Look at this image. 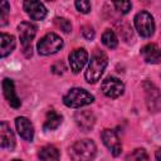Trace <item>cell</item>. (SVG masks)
Wrapping results in <instances>:
<instances>
[{
    "label": "cell",
    "mask_w": 161,
    "mask_h": 161,
    "mask_svg": "<svg viewBox=\"0 0 161 161\" xmlns=\"http://www.w3.org/2000/svg\"><path fill=\"white\" fill-rule=\"evenodd\" d=\"M107 64H108L107 55L101 50H96L92 54L91 60H89L88 67H87V70L84 73L86 80L88 83H96L97 80H99V78L103 74Z\"/></svg>",
    "instance_id": "cell-1"
},
{
    "label": "cell",
    "mask_w": 161,
    "mask_h": 161,
    "mask_svg": "<svg viewBox=\"0 0 161 161\" xmlns=\"http://www.w3.org/2000/svg\"><path fill=\"white\" fill-rule=\"evenodd\" d=\"M97 153V147L92 140H80L69 147V156L73 161H92Z\"/></svg>",
    "instance_id": "cell-2"
},
{
    "label": "cell",
    "mask_w": 161,
    "mask_h": 161,
    "mask_svg": "<svg viewBox=\"0 0 161 161\" xmlns=\"http://www.w3.org/2000/svg\"><path fill=\"white\" fill-rule=\"evenodd\" d=\"M94 101V97L83 88H72L63 97V102L67 107L80 108L83 106L91 104Z\"/></svg>",
    "instance_id": "cell-3"
},
{
    "label": "cell",
    "mask_w": 161,
    "mask_h": 161,
    "mask_svg": "<svg viewBox=\"0 0 161 161\" xmlns=\"http://www.w3.org/2000/svg\"><path fill=\"white\" fill-rule=\"evenodd\" d=\"M36 48L38 53L42 55L54 54L63 48V39L54 33H48L38 42Z\"/></svg>",
    "instance_id": "cell-4"
},
{
    "label": "cell",
    "mask_w": 161,
    "mask_h": 161,
    "mask_svg": "<svg viewBox=\"0 0 161 161\" xmlns=\"http://www.w3.org/2000/svg\"><path fill=\"white\" fill-rule=\"evenodd\" d=\"M20 43L23 45V52L25 57H31V40L36 34V26L30 21H23L18 25Z\"/></svg>",
    "instance_id": "cell-5"
},
{
    "label": "cell",
    "mask_w": 161,
    "mask_h": 161,
    "mask_svg": "<svg viewBox=\"0 0 161 161\" xmlns=\"http://www.w3.org/2000/svg\"><path fill=\"white\" fill-rule=\"evenodd\" d=\"M135 28L141 36L143 38L151 36L155 31V21L152 15L147 11L137 13L135 16Z\"/></svg>",
    "instance_id": "cell-6"
},
{
    "label": "cell",
    "mask_w": 161,
    "mask_h": 161,
    "mask_svg": "<svg viewBox=\"0 0 161 161\" xmlns=\"http://www.w3.org/2000/svg\"><path fill=\"white\" fill-rule=\"evenodd\" d=\"M145 89V97H146V104L150 112L156 113L161 111V92L160 89L151 82L146 80L143 83Z\"/></svg>",
    "instance_id": "cell-7"
},
{
    "label": "cell",
    "mask_w": 161,
    "mask_h": 161,
    "mask_svg": "<svg viewBox=\"0 0 161 161\" xmlns=\"http://www.w3.org/2000/svg\"><path fill=\"white\" fill-rule=\"evenodd\" d=\"M102 92L109 97V98H117L119 97L125 91V84L121 82V79L116 77H107L102 84H101Z\"/></svg>",
    "instance_id": "cell-8"
},
{
    "label": "cell",
    "mask_w": 161,
    "mask_h": 161,
    "mask_svg": "<svg viewBox=\"0 0 161 161\" xmlns=\"http://www.w3.org/2000/svg\"><path fill=\"white\" fill-rule=\"evenodd\" d=\"M101 138L104 143V146L111 151V153L113 156H118L122 152V145L119 142V138L117 136V133L113 130H104L101 135Z\"/></svg>",
    "instance_id": "cell-9"
},
{
    "label": "cell",
    "mask_w": 161,
    "mask_h": 161,
    "mask_svg": "<svg viewBox=\"0 0 161 161\" xmlns=\"http://www.w3.org/2000/svg\"><path fill=\"white\" fill-rule=\"evenodd\" d=\"M88 60V53L86 49L83 48H78L74 49L70 54H69V65L73 73H79L82 70V68L84 67V64Z\"/></svg>",
    "instance_id": "cell-10"
},
{
    "label": "cell",
    "mask_w": 161,
    "mask_h": 161,
    "mask_svg": "<svg viewBox=\"0 0 161 161\" xmlns=\"http://www.w3.org/2000/svg\"><path fill=\"white\" fill-rule=\"evenodd\" d=\"M23 6H24L25 13L33 20H43L47 15V9H45L44 4L40 3V1L28 0V1H24Z\"/></svg>",
    "instance_id": "cell-11"
},
{
    "label": "cell",
    "mask_w": 161,
    "mask_h": 161,
    "mask_svg": "<svg viewBox=\"0 0 161 161\" xmlns=\"http://www.w3.org/2000/svg\"><path fill=\"white\" fill-rule=\"evenodd\" d=\"M15 126H16L18 133L20 135L21 138H24L25 141H33L34 127L26 117H16L15 118Z\"/></svg>",
    "instance_id": "cell-12"
},
{
    "label": "cell",
    "mask_w": 161,
    "mask_h": 161,
    "mask_svg": "<svg viewBox=\"0 0 161 161\" xmlns=\"http://www.w3.org/2000/svg\"><path fill=\"white\" fill-rule=\"evenodd\" d=\"M141 55L146 63L156 64L161 60V48L153 43L146 44L141 49Z\"/></svg>",
    "instance_id": "cell-13"
},
{
    "label": "cell",
    "mask_w": 161,
    "mask_h": 161,
    "mask_svg": "<svg viewBox=\"0 0 161 161\" xmlns=\"http://www.w3.org/2000/svg\"><path fill=\"white\" fill-rule=\"evenodd\" d=\"M3 92H4V96L6 98V101L9 102V104L13 107V108H19L21 102L19 99V97L16 96L15 93V87H14V82L9 78H5L3 80Z\"/></svg>",
    "instance_id": "cell-14"
},
{
    "label": "cell",
    "mask_w": 161,
    "mask_h": 161,
    "mask_svg": "<svg viewBox=\"0 0 161 161\" xmlns=\"http://www.w3.org/2000/svg\"><path fill=\"white\" fill-rule=\"evenodd\" d=\"M75 122L78 127L83 131H89L96 123V117L91 111H78L75 113Z\"/></svg>",
    "instance_id": "cell-15"
},
{
    "label": "cell",
    "mask_w": 161,
    "mask_h": 161,
    "mask_svg": "<svg viewBox=\"0 0 161 161\" xmlns=\"http://www.w3.org/2000/svg\"><path fill=\"white\" fill-rule=\"evenodd\" d=\"M0 140H1V147L6 150H13L15 146V137L10 128V126L6 122L0 123Z\"/></svg>",
    "instance_id": "cell-16"
},
{
    "label": "cell",
    "mask_w": 161,
    "mask_h": 161,
    "mask_svg": "<svg viewBox=\"0 0 161 161\" xmlns=\"http://www.w3.org/2000/svg\"><path fill=\"white\" fill-rule=\"evenodd\" d=\"M15 48V38L10 34H0V55L1 58L10 54Z\"/></svg>",
    "instance_id": "cell-17"
},
{
    "label": "cell",
    "mask_w": 161,
    "mask_h": 161,
    "mask_svg": "<svg viewBox=\"0 0 161 161\" xmlns=\"http://www.w3.org/2000/svg\"><path fill=\"white\" fill-rule=\"evenodd\" d=\"M38 156L40 161H59V151L53 145L43 146L39 150Z\"/></svg>",
    "instance_id": "cell-18"
},
{
    "label": "cell",
    "mask_w": 161,
    "mask_h": 161,
    "mask_svg": "<svg viewBox=\"0 0 161 161\" xmlns=\"http://www.w3.org/2000/svg\"><path fill=\"white\" fill-rule=\"evenodd\" d=\"M62 119H63V117L58 112H55L54 109H50L47 113V118L44 122V130L45 131H53V130L58 128L62 123Z\"/></svg>",
    "instance_id": "cell-19"
},
{
    "label": "cell",
    "mask_w": 161,
    "mask_h": 161,
    "mask_svg": "<svg viewBox=\"0 0 161 161\" xmlns=\"http://www.w3.org/2000/svg\"><path fill=\"white\" fill-rule=\"evenodd\" d=\"M102 43L109 48V49H114L118 44V39L116 36V34L111 30V29H106L104 33L102 34Z\"/></svg>",
    "instance_id": "cell-20"
},
{
    "label": "cell",
    "mask_w": 161,
    "mask_h": 161,
    "mask_svg": "<svg viewBox=\"0 0 161 161\" xmlns=\"http://www.w3.org/2000/svg\"><path fill=\"white\" fill-rule=\"evenodd\" d=\"M55 25L62 30V31H64V33H69L70 30H72V24H70V21L68 20V19H65V18H55Z\"/></svg>",
    "instance_id": "cell-21"
},
{
    "label": "cell",
    "mask_w": 161,
    "mask_h": 161,
    "mask_svg": "<svg viewBox=\"0 0 161 161\" xmlns=\"http://www.w3.org/2000/svg\"><path fill=\"white\" fill-rule=\"evenodd\" d=\"M9 10H10V5L8 1H3L0 4V24L1 25H5L6 24V20H8V14H9Z\"/></svg>",
    "instance_id": "cell-22"
},
{
    "label": "cell",
    "mask_w": 161,
    "mask_h": 161,
    "mask_svg": "<svg viewBox=\"0 0 161 161\" xmlns=\"http://www.w3.org/2000/svg\"><path fill=\"white\" fill-rule=\"evenodd\" d=\"M113 5L121 14H127L132 8V3L131 1H114Z\"/></svg>",
    "instance_id": "cell-23"
},
{
    "label": "cell",
    "mask_w": 161,
    "mask_h": 161,
    "mask_svg": "<svg viewBox=\"0 0 161 161\" xmlns=\"http://www.w3.org/2000/svg\"><path fill=\"white\" fill-rule=\"evenodd\" d=\"M131 158L133 161H148V155L143 148H136L132 152Z\"/></svg>",
    "instance_id": "cell-24"
},
{
    "label": "cell",
    "mask_w": 161,
    "mask_h": 161,
    "mask_svg": "<svg viewBox=\"0 0 161 161\" xmlns=\"http://www.w3.org/2000/svg\"><path fill=\"white\" fill-rule=\"evenodd\" d=\"M74 5H75V8L79 13L87 14V13L91 11V3L87 1V0H78V1L74 3Z\"/></svg>",
    "instance_id": "cell-25"
},
{
    "label": "cell",
    "mask_w": 161,
    "mask_h": 161,
    "mask_svg": "<svg viewBox=\"0 0 161 161\" xmlns=\"http://www.w3.org/2000/svg\"><path fill=\"white\" fill-rule=\"evenodd\" d=\"M82 34H83V36H84L86 39H88V40H91V39L94 38V30H93V28H92L91 25H84V26H82Z\"/></svg>",
    "instance_id": "cell-26"
},
{
    "label": "cell",
    "mask_w": 161,
    "mask_h": 161,
    "mask_svg": "<svg viewBox=\"0 0 161 161\" xmlns=\"http://www.w3.org/2000/svg\"><path fill=\"white\" fill-rule=\"evenodd\" d=\"M52 70H53V73H55V74H62V73L65 70V67H64V64L60 62V63L54 64V65L52 67Z\"/></svg>",
    "instance_id": "cell-27"
},
{
    "label": "cell",
    "mask_w": 161,
    "mask_h": 161,
    "mask_svg": "<svg viewBox=\"0 0 161 161\" xmlns=\"http://www.w3.org/2000/svg\"><path fill=\"white\" fill-rule=\"evenodd\" d=\"M155 156H156V160H157V161H161V148H158V150L156 151Z\"/></svg>",
    "instance_id": "cell-28"
},
{
    "label": "cell",
    "mask_w": 161,
    "mask_h": 161,
    "mask_svg": "<svg viewBox=\"0 0 161 161\" xmlns=\"http://www.w3.org/2000/svg\"><path fill=\"white\" fill-rule=\"evenodd\" d=\"M11 161H21V160H11Z\"/></svg>",
    "instance_id": "cell-29"
}]
</instances>
